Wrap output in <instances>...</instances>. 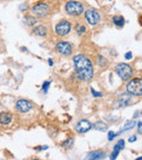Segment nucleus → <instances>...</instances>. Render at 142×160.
<instances>
[{
  "label": "nucleus",
  "mask_w": 142,
  "mask_h": 160,
  "mask_svg": "<svg viewBox=\"0 0 142 160\" xmlns=\"http://www.w3.org/2000/svg\"><path fill=\"white\" fill-rule=\"evenodd\" d=\"M74 62V68H76V72H78L79 76L82 80L89 81L93 78V67L90 61V59L87 57H85L84 55H76L73 58Z\"/></svg>",
  "instance_id": "nucleus-1"
},
{
  "label": "nucleus",
  "mask_w": 142,
  "mask_h": 160,
  "mask_svg": "<svg viewBox=\"0 0 142 160\" xmlns=\"http://www.w3.org/2000/svg\"><path fill=\"white\" fill-rule=\"evenodd\" d=\"M115 71L116 73L120 76V78L123 81H128L131 78L134 71H132V68L127 63H118L115 68Z\"/></svg>",
  "instance_id": "nucleus-2"
},
{
  "label": "nucleus",
  "mask_w": 142,
  "mask_h": 160,
  "mask_svg": "<svg viewBox=\"0 0 142 160\" xmlns=\"http://www.w3.org/2000/svg\"><path fill=\"white\" fill-rule=\"evenodd\" d=\"M127 92L131 95L141 96L142 95V78H134L129 81L127 84Z\"/></svg>",
  "instance_id": "nucleus-3"
},
{
  "label": "nucleus",
  "mask_w": 142,
  "mask_h": 160,
  "mask_svg": "<svg viewBox=\"0 0 142 160\" xmlns=\"http://www.w3.org/2000/svg\"><path fill=\"white\" fill-rule=\"evenodd\" d=\"M83 10H84L83 4L78 1H69L66 4V12L73 17L80 15L83 12Z\"/></svg>",
  "instance_id": "nucleus-4"
},
{
  "label": "nucleus",
  "mask_w": 142,
  "mask_h": 160,
  "mask_svg": "<svg viewBox=\"0 0 142 160\" xmlns=\"http://www.w3.org/2000/svg\"><path fill=\"white\" fill-rule=\"evenodd\" d=\"M85 20L87 21V23L91 24V25H96V24L100 22L101 15L94 9H89L87 11H85Z\"/></svg>",
  "instance_id": "nucleus-5"
},
{
  "label": "nucleus",
  "mask_w": 142,
  "mask_h": 160,
  "mask_svg": "<svg viewBox=\"0 0 142 160\" xmlns=\"http://www.w3.org/2000/svg\"><path fill=\"white\" fill-rule=\"evenodd\" d=\"M33 13L38 18H44L46 17L49 13V7L47 6L46 3H43V2H39V3L35 4L32 8Z\"/></svg>",
  "instance_id": "nucleus-6"
},
{
  "label": "nucleus",
  "mask_w": 142,
  "mask_h": 160,
  "mask_svg": "<svg viewBox=\"0 0 142 160\" xmlns=\"http://www.w3.org/2000/svg\"><path fill=\"white\" fill-rule=\"evenodd\" d=\"M71 31V24L68 21H61L56 25V33L60 36H65L69 34Z\"/></svg>",
  "instance_id": "nucleus-7"
},
{
  "label": "nucleus",
  "mask_w": 142,
  "mask_h": 160,
  "mask_svg": "<svg viewBox=\"0 0 142 160\" xmlns=\"http://www.w3.org/2000/svg\"><path fill=\"white\" fill-rule=\"evenodd\" d=\"M57 51L64 56H69L72 52V46L67 42H59L56 46Z\"/></svg>",
  "instance_id": "nucleus-8"
},
{
  "label": "nucleus",
  "mask_w": 142,
  "mask_h": 160,
  "mask_svg": "<svg viewBox=\"0 0 142 160\" xmlns=\"http://www.w3.org/2000/svg\"><path fill=\"white\" fill-rule=\"evenodd\" d=\"M17 109L21 113H26L32 109V103L26 99H20L17 101Z\"/></svg>",
  "instance_id": "nucleus-9"
},
{
  "label": "nucleus",
  "mask_w": 142,
  "mask_h": 160,
  "mask_svg": "<svg viewBox=\"0 0 142 160\" xmlns=\"http://www.w3.org/2000/svg\"><path fill=\"white\" fill-rule=\"evenodd\" d=\"M91 128H92L91 122L89 120H87V119H83V120L79 121L76 125V130L78 133H85L89 130H91Z\"/></svg>",
  "instance_id": "nucleus-10"
},
{
  "label": "nucleus",
  "mask_w": 142,
  "mask_h": 160,
  "mask_svg": "<svg viewBox=\"0 0 142 160\" xmlns=\"http://www.w3.org/2000/svg\"><path fill=\"white\" fill-rule=\"evenodd\" d=\"M106 157V154L104 152L101 150H95V152H91L87 154V156L85 157V159H93V160H98V159H104Z\"/></svg>",
  "instance_id": "nucleus-11"
},
{
  "label": "nucleus",
  "mask_w": 142,
  "mask_h": 160,
  "mask_svg": "<svg viewBox=\"0 0 142 160\" xmlns=\"http://www.w3.org/2000/svg\"><path fill=\"white\" fill-rule=\"evenodd\" d=\"M12 121V114L9 112H1L0 113V124L8 125Z\"/></svg>",
  "instance_id": "nucleus-12"
},
{
  "label": "nucleus",
  "mask_w": 142,
  "mask_h": 160,
  "mask_svg": "<svg viewBox=\"0 0 142 160\" xmlns=\"http://www.w3.org/2000/svg\"><path fill=\"white\" fill-rule=\"evenodd\" d=\"M124 146H125V142H124V139H120V141L115 145L114 150H113V152H112V156H110V159H116L119 152L124 148Z\"/></svg>",
  "instance_id": "nucleus-13"
},
{
  "label": "nucleus",
  "mask_w": 142,
  "mask_h": 160,
  "mask_svg": "<svg viewBox=\"0 0 142 160\" xmlns=\"http://www.w3.org/2000/svg\"><path fill=\"white\" fill-rule=\"evenodd\" d=\"M118 102L120 103V106H128L129 103H131V96L126 93L120 94L118 97Z\"/></svg>",
  "instance_id": "nucleus-14"
},
{
  "label": "nucleus",
  "mask_w": 142,
  "mask_h": 160,
  "mask_svg": "<svg viewBox=\"0 0 142 160\" xmlns=\"http://www.w3.org/2000/svg\"><path fill=\"white\" fill-rule=\"evenodd\" d=\"M33 33L35 34V35L37 36H46L47 34V28H45L44 25H37L36 28H34V30H33Z\"/></svg>",
  "instance_id": "nucleus-15"
},
{
  "label": "nucleus",
  "mask_w": 142,
  "mask_h": 160,
  "mask_svg": "<svg viewBox=\"0 0 142 160\" xmlns=\"http://www.w3.org/2000/svg\"><path fill=\"white\" fill-rule=\"evenodd\" d=\"M113 22L115 23V25L119 26V28H123L124 23H125V20H124V18L120 17V15H116V17L113 18Z\"/></svg>",
  "instance_id": "nucleus-16"
},
{
  "label": "nucleus",
  "mask_w": 142,
  "mask_h": 160,
  "mask_svg": "<svg viewBox=\"0 0 142 160\" xmlns=\"http://www.w3.org/2000/svg\"><path fill=\"white\" fill-rule=\"evenodd\" d=\"M94 128H95L96 130H98V131H106L108 128L107 124H105V123L102 122V121H98V122H96L95 124H94Z\"/></svg>",
  "instance_id": "nucleus-17"
},
{
  "label": "nucleus",
  "mask_w": 142,
  "mask_h": 160,
  "mask_svg": "<svg viewBox=\"0 0 142 160\" xmlns=\"http://www.w3.org/2000/svg\"><path fill=\"white\" fill-rule=\"evenodd\" d=\"M136 125V121H128L127 123H126V125L123 128V130L120 131L119 133H121V132H124V131H128V130H130V128H132Z\"/></svg>",
  "instance_id": "nucleus-18"
},
{
  "label": "nucleus",
  "mask_w": 142,
  "mask_h": 160,
  "mask_svg": "<svg viewBox=\"0 0 142 160\" xmlns=\"http://www.w3.org/2000/svg\"><path fill=\"white\" fill-rule=\"evenodd\" d=\"M97 63L101 65V67H105V65L108 64V61L107 59L105 57H103V56H98L97 57Z\"/></svg>",
  "instance_id": "nucleus-19"
},
{
  "label": "nucleus",
  "mask_w": 142,
  "mask_h": 160,
  "mask_svg": "<svg viewBox=\"0 0 142 160\" xmlns=\"http://www.w3.org/2000/svg\"><path fill=\"white\" fill-rule=\"evenodd\" d=\"M25 21H26V24L30 25V26H33L36 23V20L34 19V18H31V17H26Z\"/></svg>",
  "instance_id": "nucleus-20"
},
{
  "label": "nucleus",
  "mask_w": 142,
  "mask_h": 160,
  "mask_svg": "<svg viewBox=\"0 0 142 160\" xmlns=\"http://www.w3.org/2000/svg\"><path fill=\"white\" fill-rule=\"evenodd\" d=\"M84 32H85V26H83V25L76 26V33H78L79 35H82V34H84Z\"/></svg>",
  "instance_id": "nucleus-21"
},
{
  "label": "nucleus",
  "mask_w": 142,
  "mask_h": 160,
  "mask_svg": "<svg viewBox=\"0 0 142 160\" xmlns=\"http://www.w3.org/2000/svg\"><path fill=\"white\" fill-rule=\"evenodd\" d=\"M72 143H73V139L72 138H69V139H67L66 142H64V143H62V146H64V147H70V146L72 145Z\"/></svg>",
  "instance_id": "nucleus-22"
},
{
  "label": "nucleus",
  "mask_w": 142,
  "mask_h": 160,
  "mask_svg": "<svg viewBox=\"0 0 142 160\" xmlns=\"http://www.w3.org/2000/svg\"><path fill=\"white\" fill-rule=\"evenodd\" d=\"M49 85H50V82H48V81H47V82H45L44 84H43V91H44L45 93H46L47 89H48V86H49Z\"/></svg>",
  "instance_id": "nucleus-23"
},
{
  "label": "nucleus",
  "mask_w": 142,
  "mask_h": 160,
  "mask_svg": "<svg viewBox=\"0 0 142 160\" xmlns=\"http://www.w3.org/2000/svg\"><path fill=\"white\" fill-rule=\"evenodd\" d=\"M91 92H92V94H93V96H95V97H102V93H98V92H95L93 88H91Z\"/></svg>",
  "instance_id": "nucleus-24"
},
{
  "label": "nucleus",
  "mask_w": 142,
  "mask_h": 160,
  "mask_svg": "<svg viewBox=\"0 0 142 160\" xmlns=\"http://www.w3.org/2000/svg\"><path fill=\"white\" fill-rule=\"evenodd\" d=\"M115 135L116 134H114V132L109 131V132H108V139H109V141H113V138L115 137Z\"/></svg>",
  "instance_id": "nucleus-25"
},
{
  "label": "nucleus",
  "mask_w": 142,
  "mask_h": 160,
  "mask_svg": "<svg viewBox=\"0 0 142 160\" xmlns=\"http://www.w3.org/2000/svg\"><path fill=\"white\" fill-rule=\"evenodd\" d=\"M138 128H139L138 132L140 133V134H142V122H139L138 123Z\"/></svg>",
  "instance_id": "nucleus-26"
},
{
  "label": "nucleus",
  "mask_w": 142,
  "mask_h": 160,
  "mask_svg": "<svg viewBox=\"0 0 142 160\" xmlns=\"http://www.w3.org/2000/svg\"><path fill=\"white\" fill-rule=\"evenodd\" d=\"M125 57H126V59H131V58H132V53L131 52H127L125 55Z\"/></svg>",
  "instance_id": "nucleus-27"
},
{
  "label": "nucleus",
  "mask_w": 142,
  "mask_h": 160,
  "mask_svg": "<svg viewBox=\"0 0 142 160\" xmlns=\"http://www.w3.org/2000/svg\"><path fill=\"white\" fill-rule=\"evenodd\" d=\"M136 139H137L136 136H132V137H130V138H129V142H130V143H131V142H136Z\"/></svg>",
  "instance_id": "nucleus-28"
},
{
  "label": "nucleus",
  "mask_w": 142,
  "mask_h": 160,
  "mask_svg": "<svg viewBox=\"0 0 142 160\" xmlns=\"http://www.w3.org/2000/svg\"><path fill=\"white\" fill-rule=\"evenodd\" d=\"M48 62H49V65H53V62H51V60H50V59H49V61H48Z\"/></svg>",
  "instance_id": "nucleus-29"
},
{
  "label": "nucleus",
  "mask_w": 142,
  "mask_h": 160,
  "mask_svg": "<svg viewBox=\"0 0 142 160\" xmlns=\"http://www.w3.org/2000/svg\"><path fill=\"white\" fill-rule=\"evenodd\" d=\"M137 160H142V157H139V158H137Z\"/></svg>",
  "instance_id": "nucleus-30"
},
{
  "label": "nucleus",
  "mask_w": 142,
  "mask_h": 160,
  "mask_svg": "<svg viewBox=\"0 0 142 160\" xmlns=\"http://www.w3.org/2000/svg\"><path fill=\"white\" fill-rule=\"evenodd\" d=\"M141 22H142V17H141Z\"/></svg>",
  "instance_id": "nucleus-31"
}]
</instances>
